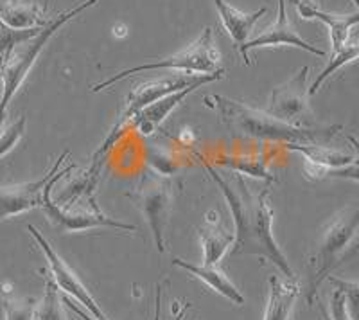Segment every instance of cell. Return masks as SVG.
Instances as JSON below:
<instances>
[{"label": "cell", "instance_id": "15", "mask_svg": "<svg viewBox=\"0 0 359 320\" xmlns=\"http://www.w3.org/2000/svg\"><path fill=\"white\" fill-rule=\"evenodd\" d=\"M172 265L178 268H184L185 272L194 275L196 279L203 281L212 292L219 293L221 297L229 299L230 302L237 304V306L245 304V295L237 290V286L230 281L229 275L224 274L217 265H192L180 258L172 259Z\"/></svg>", "mask_w": 359, "mask_h": 320}, {"label": "cell", "instance_id": "28", "mask_svg": "<svg viewBox=\"0 0 359 320\" xmlns=\"http://www.w3.org/2000/svg\"><path fill=\"white\" fill-rule=\"evenodd\" d=\"M185 312H187V309H184V312L180 313V315H178V316H176V319H175V320H182V319H184V316H185Z\"/></svg>", "mask_w": 359, "mask_h": 320}, {"label": "cell", "instance_id": "20", "mask_svg": "<svg viewBox=\"0 0 359 320\" xmlns=\"http://www.w3.org/2000/svg\"><path fill=\"white\" fill-rule=\"evenodd\" d=\"M329 281L336 286L331 295V302H329V312H331L329 320H354L351 306L358 304V284L334 279V277H329Z\"/></svg>", "mask_w": 359, "mask_h": 320}, {"label": "cell", "instance_id": "1", "mask_svg": "<svg viewBox=\"0 0 359 320\" xmlns=\"http://www.w3.org/2000/svg\"><path fill=\"white\" fill-rule=\"evenodd\" d=\"M205 171L229 204L233 220L232 255H255V258L275 265L284 275L293 279V268L280 251L273 236V211L269 207V187H255L248 184L243 175L233 177V182L216 171L207 159H201Z\"/></svg>", "mask_w": 359, "mask_h": 320}, {"label": "cell", "instance_id": "18", "mask_svg": "<svg viewBox=\"0 0 359 320\" xmlns=\"http://www.w3.org/2000/svg\"><path fill=\"white\" fill-rule=\"evenodd\" d=\"M43 15L36 0H0V22L11 29L43 27Z\"/></svg>", "mask_w": 359, "mask_h": 320}, {"label": "cell", "instance_id": "21", "mask_svg": "<svg viewBox=\"0 0 359 320\" xmlns=\"http://www.w3.org/2000/svg\"><path fill=\"white\" fill-rule=\"evenodd\" d=\"M216 164L229 168L230 171L243 175V177H252L264 182H277L275 175L268 169V164L262 156H219Z\"/></svg>", "mask_w": 359, "mask_h": 320}, {"label": "cell", "instance_id": "3", "mask_svg": "<svg viewBox=\"0 0 359 320\" xmlns=\"http://www.w3.org/2000/svg\"><path fill=\"white\" fill-rule=\"evenodd\" d=\"M94 6H97V0H83L81 4L72 8L70 11L62 13L56 18L47 22L33 38L22 41V44L11 47V49L2 54V58H0V85H2V92H0V133H2V124H4L6 112H8L11 99L17 95L18 88L24 85L29 70L33 69L38 56L45 49V46L49 44L50 38L67 22L81 15L88 8H94Z\"/></svg>", "mask_w": 359, "mask_h": 320}, {"label": "cell", "instance_id": "5", "mask_svg": "<svg viewBox=\"0 0 359 320\" xmlns=\"http://www.w3.org/2000/svg\"><path fill=\"white\" fill-rule=\"evenodd\" d=\"M358 229L359 207L355 204L338 211L331 220V223L325 227L322 238H320L318 248H316L313 259H311L313 274L309 277V290H307L309 302H313L314 295H316V288L320 286V283L325 277H329V274H331V270L336 265H339L348 246L354 245Z\"/></svg>", "mask_w": 359, "mask_h": 320}, {"label": "cell", "instance_id": "22", "mask_svg": "<svg viewBox=\"0 0 359 320\" xmlns=\"http://www.w3.org/2000/svg\"><path fill=\"white\" fill-rule=\"evenodd\" d=\"M358 54H359L358 40H355V34H352V38L347 41V44H345V46L339 47L338 51H334V53H332L331 60H329V63L325 65V69H323L322 72L316 76V79H314L313 85L307 88V94L309 95L316 94V92L320 91V86H322L327 79L331 78L336 70H339L343 65H347V63L354 62L355 58H358Z\"/></svg>", "mask_w": 359, "mask_h": 320}, {"label": "cell", "instance_id": "23", "mask_svg": "<svg viewBox=\"0 0 359 320\" xmlns=\"http://www.w3.org/2000/svg\"><path fill=\"white\" fill-rule=\"evenodd\" d=\"M38 320H67L63 313L62 297L57 293V286L50 277H45V293L41 302L36 306Z\"/></svg>", "mask_w": 359, "mask_h": 320}, {"label": "cell", "instance_id": "17", "mask_svg": "<svg viewBox=\"0 0 359 320\" xmlns=\"http://www.w3.org/2000/svg\"><path fill=\"white\" fill-rule=\"evenodd\" d=\"M214 2H216L217 13H219L221 24H223L224 31L229 33V36L232 38L237 49L250 40L253 25L257 24L261 17H264L266 11H268V8H261L259 11L245 13L241 9L230 6L224 0H214Z\"/></svg>", "mask_w": 359, "mask_h": 320}, {"label": "cell", "instance_id": "24", "mask_svg": "<svg viewBox=\"0 0 359 320\" xmlns=\"http://www.w3.org/2000/svg\"><path fill=\"white\" fill-rule=\"evenodd\" d=\"M36 300L34 299H15L6 297L2 300L6 320H34L36 319Z\"/></svg>", "mask_w": 359, "mask_h": 320}, {"label": "cell", "instance_id": "13", "mask_svg": "<svg viewBox=\"0 0 359 320\" xmlns=\"http://www.w3.org/2000/svg\"><path fill=\"white\" fill-rule=\"evenodd\" d=\"M223 74H224L223 69L214 72V74H205L200 81L192 83V85L185 86V88H182V91L172 92V94H168V95H163V98L156 99L155 103H151L149 107H146L144 110H140L139 114L135 115L133 119H131L130 126H128V130H137V132L144 137L153 135V133L156 132V128H158L163 121L168 119L169 114H171L176 107H180V103H182L187 95H191L192 92H196L198 88H201L203 85L217 81V79L223 78Z\"/></svg>", "mask_w": 359, "mask_h": 320}, {"label": "cell", "instance_id": "2", "mask_svg": "<svg viewBox=\"0 0 359 320\" xmlns=\"http://www.w3.org/2000/svg\"><path fill=\"white\" fill-rule=\"evenodd\" d=\"M205 105L217 112L226 126L241 137L282 144H322L334 139L343 126H293L275 119L264 110L243 105L226 95H205Z\"/></svg>", "mask_w": 359, "mask_h": 320}, {"label": "cell", "instance_id": "10", "mask_svg": "<svg viewBox=\"0 0 359 320\" xmlns=\"http://www.w3.org/2000/svg\"><path fill=\"white\" fill-rule=\"evenodd\" d=\"M286 149L306 159L304 171L313 180L323 178H351L358 180V156L354 153L329 148L322 144H284Z\"/></svg>", "mask_w": 359, "mask_h": 320}, {"label": "cell", "instance_id": "19", "mask_svg": "<svg viewBox=\"0 0 359 320\" xmlns=\"http://www.w3.org/2000/svg\"><path fill=\"white\" fill-rule=\"evenodd\" d=\"M300 284L282 283L277 275L269 277V297L262 320H290L294 300L300 295Z\"/></svg>", "mask_w": 359, "mask_h": 320}, {"label": "cell", "instance_id": "25", "mask_svg": "<svg viewBox=\"0 0 359 320\" xmlns=\"http://www.w3.org/2000/svg\"><path fill=\"white\" fill-rule=\"evenodd\" d=\"M41 27H34V29H11L8 25H4L0 22V56L9 51L11 47L18 46L22 41L29 40V38H33L34 34H38Z\"/></svg>", "mask_w": 359, "mask_h": 320}, {"label": "cell", "instance_id": "16", "mask_svg": "<svg viewBox=\"0 0 359 320\" xmlns=\"http://www.w3.org/2000/svg\"><path fill=\"white\" fill-rule=\"evenodd\" d=\"M219 213L210 211L205 218V225L200 230V241L203 248V263L217 265L226 251L233 245V232L221 225Z\"/></svg>", "mask_w": 359, "mask_h": 320}, {"label": "cell", "instance_id": "31", "mask_svg": "<svg viewBox=\"0 0 359 320\" xmlns=\"http://www.w3.org/2000/svg\"><path fill=\"white\" fill-rule=\"evenodd\" d=\"M0 92H2V85H0Z\"/></svg>", "mask_w": 359, "mask_h": 320}, {"label": "cell", "instance_id": "4", "mask_svg": "<svg viewBox=\"0 0 359 320\" xmlns=\"http://www.w3.org/2000/svg\"><path fill=\"white\" fill-rule=\"evenodd\" d=\"M219 62L221 54L217 51L214 31L207 27L201 33V36L185 49L178 51L168 58H162V60H156V62L128 67V69L121 70L117 74L92 86V92H101L108 86L115 85V83L130 78V76L139 74V72H149V70H180V72H189V74H214V72L221 70Z\"/></svg>", "mask_w": 359, "mask_h": 320}, {"label": "cell", "instance_id": "29", "mask_svg": "<svg viewBox=\"0 0 359 320\" xmlns=\"http://www.w3.org/2000/svg\"><path fill=\"white\" fill-rule=\"evenodd\" d=\"M49 2H50V0H43V8H41V9H43V13L47 11V6H49Z\"/></svg>", "mask_w": 359, "mask_h": 320}, {"label": "cell", "instance_id": "12", "mask_svg": "<svg viewBox=\"0 0 359 320\" xmlns=\"http://www.w3.org/2000/svg\"><path fill=\"white\" fill-rule=\"evenodd\" d=\"M277 46H291L297 47V49H304L307 53L314 54V56H327V53L320 47L313 46L307 40H304L300 34L297 33V29L293 27L291 20L287 18V9H286V0H278V13L277 20L273 24L266 27L264 31L257 34V36L250 38L246 44H243L239 47V53L243 56V62L245 65H250L248 53L252 49H257V47H277Z\"/></svg>", "mask_w": 359, "mask_h": 320}, {"label": "cell", "instance_id": "6", "mask_svg": "<svg viewBox=\"0 0 359 320\" xmlns=\"http://www.w3.org/2000/svg\"><path fill=\"white\" fill-rule=\"evenodd\" d=\"M62 177L54 178L43 193V206L47 218L54 227L65 232H79V230L99 229V227H110L121 230H137L131 223L118 222L107 216L95 204V196H76L69 200H53V187Z\"/></svg>", "mask_w": 359, "mask_h": 320}, {"label": "cell", "instance_id": "9", "mask_svg": "<svg viewBox=\"0 0 359 320\" xmlns=\"http://www.w3.org/2000/svg\"><path fill=\"white\" fill-rule=\"evenodd\" d=\"M67 156H69V152H63L62 155L57 156V160H54V164L43 173V177L38 178V180L2 185L0 187V222L27 213V211L38 209V207L41 209V206H43V193L47 185L54 178L69 175L74 169V166H67L65 169H60Z\"/></svg>", "mask_w": 359, "mask_h": 320}, {"label": "cell", "instance_id": "14", "mask_svg": "<svg viewBox=\"0 0 359 320\" xmlns=\"http://www.w3.org/2000/svg\"><path fill=\"white\" fill-rule=\"evenodd\" d=\"M293 6L297 8V13L304 20H320L329 29V36H331L332 53L343 47L354 34V29L359 22V13L354 11L351 15H334V13H327L322 8L314 4L313 0H291Z\"/></svg>", "mask_w": 359, "mask_h": 320}, {"label": "cell", "instance_id": "26", "mask_svg": "<svg viewBox=\"0 0 359 320\" xmlns=\"http://www.w3.org/2000/svg\"><path fill=\"white\" fill-rule=\"evenodd\" d=\"M25 124H27V119H25V115H20L17 121H13L9 124L8 130L0 133V159L4 155H8L18 142L24 137L25 133Z\"/></svg>", "mask_w": 359, "mask_h": 320}, {"label": "cell", "instance_id": "27", "mask_svg": "<svg viewBox=\"0 0 359 320\" xmlns=\"http://www.w3.org/2000/svg\"><path fill=\"white\" fill-rule=\"evenodd\" d=\"M62 302H63V306H65V308H69L70 312L76 313L79 319H83V320H99V319H95V316L90 315V313H86L85 309L79 308L76 302H72V299H70V297H62Z\"/></svg>", "mask_w": 359, "mask_h": 320}, {"label": "cell", "instance_id": "8", "mask_svg": "<svg viewBox=\"0 0 359 320\" xmlns=\"http://www.w3.org/2000/svg\"><path fill=\"white\" fill-rule=\"evenodd\" d=\"M307 78H309V67H302L291 79L284 85L277 86L266 108L275 119L282 123L293 124V126L314 128V115L309 107V94H307Z\"/></svg>", "mask_w": 359, "mask_h": 320}, {"label": "cell", "instance_id": "7", "mask_svg": "<svg viewBox=\"0 0 359 320\" xmlns=\"http://www.w3.org/2000/svg\"><path fill=\"white\" fill-rule=\"evenodd\" d=\"M131 200L140 207L144 218L147 220V225L151 230L153 239H155L156 251L160 254L165 252V230H168L169 216H171L172 207V185L168 178L147 177L140 178V182L133 187L131 193H128Z\"/></svg>", "mask_w": 359, "mask_h": 320}, {"label": "cell", "instance_id": "30", "mask_svg": "<svg viewBox=\"0 0 359 320\" xmlns=\"http://www.w3.org/2000/svg\"><path fill=\"white\" fill-rule=\"evenodd\" d=\"M352 4H354L355 8H358V4H359V2H358V0H352Z\"/></svg>", "mask_w": 359, "mask_h": 320}, {"label": "cell", "instance_id": "11", "mask_svg": "<svg viewBox=\"0 0 359 320\" xmlns=\"http://www.w3.org/2000/svg\"><path fill=\"white\" fill-rule=\"evenodd\" d=\"M27 230H29V234L34 238V241L40 245L45 259H47V263H49L50 279L54 281V284L60 286V290L65 292L67 295L74 297L79 304H83V308H85L92 316H95V319L99 320H108L107 315H104V312L101 309V306L97 304V300L90 295V292L86 290L85 284L81 283V279L76 275V272H74L72 268H70L69 265H67L60 255H57V252L54 251L53 245L43 238V234H41L40 230H38L34 225H27Z\"/></svg>", "mask_w": 359, "mask_h": 320}]
</instances>
